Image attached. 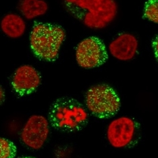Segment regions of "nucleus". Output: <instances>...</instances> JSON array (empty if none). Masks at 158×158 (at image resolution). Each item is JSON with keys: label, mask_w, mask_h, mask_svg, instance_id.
<instances>
[{"label": "nucleus", "mask_w": 158, "mask_h": 158, "mask_svg": "<svg viewBox=\"0 0 158 158\" xmlns=\"http://www.w3.org/2000/svg\"><path fill=\"white\" fill-rule=\"evenodd\" d=\"M72 15L92 29H102L116 19L115 0H68L64 2Z\"/></svg>", "instance_id": "obj_1"}, {"label": "nucleus", "mask_w": 158, "mask_h": 158, "mask_svg": "<svg viewBox=\"0 0 158 158\" xmlns=\"http://www.w3.org/2000/svg\"><path fill=\"white\" fill-rule=\"evenodd\" d=\"M48 118L49 123L56 130L74 132L86 127L89 114L85 107L77 100L64 97L52 103Z\"/></svg>", "instance_id": "obj_2"}, {"label": "nucleus", "mask_w": 158, "mask_h": 158, "mask_svg": "<svg viewBox=\"0 0 158 158\" xmlns=\"http://www.w3.org/2000/svg\"><path fill=\"white\" fill-rule=\"evenodd\" d=\"M66 32L59 25L36 23L30 34V45L34 55L41 60L53 62L58 57Z\"/></svg>", "instance_id": "obj_3"}, {"label": "nucleus", "mask_w": 158, "mask_h": 158, "mask_svg": "<svg viewBox=\"0 0 158 158\" xmlns=\"http://www.w3.org/2000/svg\"><path fill=\"white\" fill-rule=\"evenodd\" d=\"M87 108L99 118L114 116L120 108V100L116 92L108 85L93 86L85 95Z\"/></svg>", "instance_id": "obj_4"}, {"label": "nucleus", "mask_w": 158, "mask_h": 158, "mask_svg": "<svg viewBox=\"0 0 158 158\" xmlns=\"http://www.w3.org/2000/svg\"><path fill=\"white\" fill-rule=\"evenodd\" d=\"M107 52L103 42L97 37H89L78 44L76 60L79 66L91 69L102 66L107 60Z\"/></svg>", "instance_id": "obj_5"}, {"label": "nucleus", "mask_w": 158, "mask_h": 158, "mask_svg": "<svg viewBox=\"0 0 158 158\" xmlns=\"http://www.w3.org/2000/svg\"><path fill=\"white\" fill-rule=\"evenodd\" d=\"M49 122L41 115H33L27 120L20 138L28 148L39 150L44 147L49 135Z\"/></svg>", "instance_id": "obj_6"}, {"label": "nucleus", "mask_w": 158, "mask_h": 158, "mask_svg": "<svg viewBox=\"0 0 158 158\" xmlns=\"http://www.w3.org/2000/svg\"><path fill=\"white\" fill-rule=\"evenodd\" d=\"M136 122L128 117H120L111 122L107 128V139L114 148L128 146L133 141L136 131Z\"/></svg>", "instance_id": "obj_7"}, {"label": "nucleus", "mask_w": 158, "mask_h": 158, "mask_svg": "<svg viewBox=\"0 0 158 158\" xmlns=\"http://www.w3.org/2000/svg\"><path fill=\"white\" fill-rule=\"evenodd\" d=\"M41 82V77L37 70L31 65H23L14 72L11 85L16 95L25 96L37 90Z\"/></svg>", "instance_id": "obj_8"}, {"label": "nucleus", "mask_w": 158, "mask_h": 158, "mask_svg": "<svg viewBox=\"0 0 158 158\" xmlns=\"http://www.w3.org/2000/svg\"><path fill=\"white\" fill-rule=\"evenodd\" d=\"M138 45V41L134 35L123 33L111 42L109 49L115 58L121 61H128L134 58L137 52Z\"/></svg>", "instance_id": "obj_9"}, {"label": "nucleus", "mask_w": 158, "mask_h": 158, "mask_svg": "<svg viewBox=\"0 0 158 158\" xmlns=\"http://www.w3.org/2000/svg\"><path fill=\"white\" fill-rule=\"evenodd\" d=\"M1 29L7 37L18 39L22 37L27 28L26 23L22 17L16 14H8L1 21Z\"/></svg>", "instance_id": "obj_10"}, {"label": "nucleus", "mask_w": 158, "mask_h": 158, "mask_svg": "<svg viewBox=\"0 0 158 158\" xmlns=\"http://www.w3.org/2000/svg\"><path fill=\"white\" fill-rule=\"evenodd\" d=\"M19 10L27 20H32L45 15L48 5L44 0H20Z\"/></svg>", "instance_id": "obj_11"}, {"label": "nucleus", "mask_w": 158, "mask_h": 158, "mask_svg": "<svg viewBox=\"0 0 158 158\" xmlns=\"http://www.w3.org/2000/svg\"><path fill=\"white\" fill-rule=\"evenodd\" d=\"M16 152V147L13 142L0 137V158H14Z\"/></svg>", "instance_id": "obj_12"}, {"label": "nucleus", "mask_w": 158, "mask_h": 158, "mask_svg": "<svg viewBox=\"0 0 158 158\" xmlns=\"http://www.w3.org/2000/svg\"><path fill=\"white\" fill-rule=\"evenodd\" d=\"M145 19L158 24V0H149L144 8Z\"/></svg>", "instance_id": "obj_13"}, {"label": "nucleus", "mask_w": 158, "mask_h": 158, "mask_svg": "<svg viewBox=\"0 0 158 158\" xmlns=\"http://www.w3.org/2000/svg\"><path fill=\"white\" fill-rule=\"evenodd\" d=\"M152 46L153 48V51H154V53H155V56L156 59L158 62V35L157 37L154 39V40L152 43Z\"/></svg>", "instance_id": "obj_14"}, {"label": "nucleus", "mask_w": 158, "mask_h": 158, "mask_svg": "<svg viewBox=\"0 0 158 158\" xmlns=\"http://www.w3.org/2000/svg\"><path fill=\"white\" fill-rule=\"evenodd\" d=\"M6 99V93L4 89H3V87L0 85V106L4 102Z\"/></svg>", "instance_id": "obj_15"}, {"label": "nucleus", "mask_w": 158, "mask_h": 158, "mask_svg": "<svg viewBox=\"0 0 158 158\" xmlns=\"http://www.w3.org/2000/svg\"><path fill=\"white\" fill-rule=\"evenodd\" d=\"M17 158H35L33 157H29V156H27V157H17Z\"/></svg>", "instance_id": "obj_16"}]
</instances>
